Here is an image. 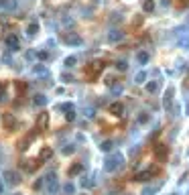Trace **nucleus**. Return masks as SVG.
<instances>
[{
    "mask_svg": "<svg viewBox=\"0 0 189 195\" xmlns=\"http://www.w3.org/2000/svg\"><path fill=\"white\" fill-rule=\"evenodd\" d=\"M73 150H75V146H73V144H69V146H67V149H63V153H65V154H71V153H73Z\"/></svg>",
    "mask_w": 189,
    "mask_h": 195,
    "instance_id": "obj_28",
    "label": "nucleus"
},
{
    "mask_svg": "<svg viewBox=\"0 0 189 195\" xmlns=\"http://www.w3.org/2000/svg\"><path fill=\"white\" fill-rule=\"evenodd\" d=\"M2 6H6V0H0V8Z\"/></svg>",
    "mask_w": 189,
    "mask_h": 195,
    "instance_id": "obj_32",
    "label": "nucleus"
},
{
    "mask_svg": "<svg viewBox=\"0 0 189 195\" xmlns=\"http://www.w3.org/2000/svg\"><path fill=\"white\" fill-rule=\"evenodd\" d=\"M4 177H6V183H10V185H19L20 181H23L16 171H6V173H4Z\"/></svg>",
    "mask_w": 189,
    "mask_h": 195,
    "instance_id": "obj_6",
    "label": "nucleus"
},
{
    "mask_svg": "<svg viewBox=\"0 0 189 195\" xmlns=\"http://www.w3.org/2000/svg\"><path fill=\"white\" fill-rule=\"evenodd\" d=\"M2 191H4V185H2V183H0V195H2Z\"/></svg>",
    "mask_w": 189,
    "mask_h": 195,
    "instance_id": "obj_33",
    "label": "nucleus"
},
{
    "mask_svg": "<svg viewBox=\"0 0 189 195\" xmlns=\"http://www.w3.org/2000/svg\"><path fill=\"white\" fill-rule=\"evenodd\" d=\"M4 89H6V85L0 81V102H6V92H4Z\"/></svg>",
    "mask_w": 189,
    "mask_h": 195,
    "instance_id": "obj_20",
    "label": "nucleus"
},
{
    "mask_svg": "<svg viewBox=\"0 0 189 195\" xmlns=\"http://www.w3.org/2000/svg\"><path fill=\"white\" fill-rule=\"evenodd\" d=\"M122 37H124V33H122V31H112V33L108 35V39H110L112 43H116V41H122Z\"/></svg>",
    "mask_w": 189,
    "mask_h": 195,
    "instance_id": "obj_13",
    "label": "nucleus"
},
{
    "mask_svg": "<svg viewBox=\"0 0 189 195\" xmlns=\"http://www.w3.org/2000/svg\"><path fill=\"white\" fill-rule=\"evenodd\" d=\"M45 183H47V193L49 195H55L59 191V183H57V175L55 173H49L45 177Z\"/></svg>",
    "mask_w": 189,
    "mask_h": 195,
    "instance_id": "obj_3",
    "label": "nucleus"
},
{
    "mask_svg": "<svg viewBox=\"0 0 189 195\" xmlns=\"http://www.w3.org/2000/svg\"><path fill=\"white\" fill-rule=\"evenodd\" d=\"M81 171H84V165L77 163V165H73V167L69 169V175H77V173H81Z\"/></svg>",
    "mask_w": 189,
    "mask_h": 195,
    "instance_id": "obj_16",
    "label": "nucleus"
},
{
    "mask_svg": "<svg viewBox=\"0 0 189 195\" xmlns=\"http://www.w3.org/2000/svg\"><path fill=\"white\" fill-rule=\"evenodd\" d=\"M157 89H159V84H157V81H151V84L147 85V92H151V94H154Z\"/></svg>",
    "mask_w": 189,
    "mask_h": 195,
    "instance_id": "obj_21",
    "label": "nucleus"
},
{
    "mask_svg": "<svg viewBox=\"0 0 189 195\" xmlns=\"http://www.w3.org/2000/svg\"><path fill=\"white\" fill-rule=\"evenodd\" d=\"M63 63H65V67H73V65L77 63V57H73V55H71V57H67Z\"/></svg>",
    "mask_w": 189,
    "mask_h": 195,
    "instance_id": "obj_18",
    "label": "nucleus"
},
{
    "mask_svg": "<svg viewBox=\"0 0 189 195\" xmlns=\"http://www.w3.org/2000/svg\"><path fill=\"white\" fill-rule=\"evenodd\" d=\"M116 67H118L120 71H124V69H126V63H124V61H120V63H116Z\"/></svg>",
    "mask_w": 189,
    "mask_h": 195,
    "instance_id": "obj_29",
    "label": "nucleus"
},
{
    "mask_svg": "<svg viewBox=\"0 0 189 195\" xmlns=\"http://www.w3.org/2000/svg\"><path fill=\"white\" fill-rule=\"evenodd\" d=\"M63 41H65L67 45H81V37H79V35H73V33L65 35V37H63Z\"/></svg>",
    "mask_w": 189,
    "mask_h": 195,
    "instance_id": "obj_8",
    "label": "nucleus"
},
{
    "mask_svg": "<svg viewBox=\"0 0 189 195\" xmlns=\"http://www.w3.org/2000/svg\"><path fill=\"white\" fill-rule=\"evenodd\" d=\"M112 140H106V142H102V146H100V149L102 150H104V153H108V150H112Z\"/></svg>",
    "mask_w": 189,
    "mask_h": 195,
    "instance_id": "obj_19",
    "label": "nucleus"
},
{
    "mask_svg": "<svg viewBox=\"0 0 189 195\" xmlns=\"http://www.w3.org/2000/svg\"><path fill=\"white\" fill-rule=\"evenodd\" d=\"M136 59H138V63H140V65H144V63H148V59H151V55H148L147 51H140V53L136 55Z\"/></svg>",
    "mask_w": 189,
    "mask_h": 195,
    "instance_id": "obj_14",
    "label": "nucleus"
},
{
    "mask_svg": "<svg viewBox=\"0 0 189 195\" xmlns=\"http://www.w3.org/2000/svg\"><path fill=\"white\" fill-rule=\"evenodd\" d=\"M37 31H39V24H37V23H33V24H31V27H29V29H27V33H29V35H31V37H33V35H37Z\"/></svg>",
    "mask_w": 189,
    "mask_h": 195,
    "instance_id": "obj_22",
    "label": "nucleus"
},
{
    "mask_svg": "<svg viewBox=\"0 0 189 195\" xmlns=\"http://www.w3.org/2000/svg\"><path fill=\"white\" fill-rule=\"evenodd\" d=\"M4 124H6V128H12L16 124L14 116H12V114H4Z\"/></svg>",
    "mask_w": 189,
    "mask_h": 195,
    "instance_id": "obj_15",
    "label": "nucleus"
},
{
    "mask_svg": "<svg viewBox=\"0 0 189 195\" xmlns=\"http://www.w3.org/2000/svg\"><path fill=\"white\" fill-rule=\"evenodd\" d=\"M122 163H124V157H122V154H118V153H116V154H112V157H108V159H106V165H104V169H106L108 173H114L118 167H122Z\"/></svg>",
    "mask_w": 189,
    "mask_h": 195,
    "instance_id": "obj_1",
    "label": "nucleus"
},
{
    "mask_svg": "<svg viewBox=\"0 0 189 195\" xmlns=\"http://www.w3.org/2000/svg\"><path fill=\"white\" fill-rule=\"evenodd\" d=\"M187 112H189V104H187Z\"/></svg>",
    "mask_w": 189,
    "mask_h": 195,
    "instance_id": "obj_34",
    "label": "nucleus"
},
{
    "mask_svg": "<svg viewBox=\"0 0 189 195\" xmlns=\"http://www.w3.org/2000/svg\"><path fill=\"white\" fill-rule=\"evenodd\" d=\"M120 92H122V88H120V85H114V88H112V94H120Z\"/></svg>",
    "mask_w": 189,
    "mask_h": 195,
    "instance_id": "obj_31",
    "label": "nucleus"
},
{
    "mask_svg": "<svg viewBox=\"0 0 189 195\" xmlns=\"http://www.w3.org/2000/svg\"><path fill=\"white\" fill-rule=\"evenodd\" d=\"M49 57V53H47V51H41V53H39V59H47Z\"/></svg>",
    "mask_w": 189,
    "mask_h": 195,
    "instance_id": "obj_30",
    "label": "nucleus"
},
{
    "mask_svg": "<svg viewBox=\"0 0 189 195\" xmlns=\"http://www.w3.org/2000/svg\"><path fill=\"white\" fill-rule=\"evenodd\" d=\"M144 79H147V73L140 71L138 75H136V81H134V84H144Z\"/></svg>",
    "mask_w": 189,
    "mask_h": 195,
    "instance_id": "obj_23",
    "label": "nucleus"
},
{
    "mask_svg": "<svg viewBox=\"0 0 189 195\" xmlns=\"http://www.w3.org/2000/svg\"><path fill=\"white\" fill-rule=\"evenodd\" d=\"M63 191H65L67 195H71V193H73V191H75V187H73V185H71V183H67V185H65V187H63Z\"/></svg>",
    "mask_w": 189,
    "mask_h": 195,
    "instance_id": "obj_25",
    "label": "nucleus"
},
{
    "mask_svg": "<svg viewBox=\"0 0 189 195\" xmlns=\"http://www.w3.org/2000/svg\"><path fill=\"white\" fill-rule=\"evenodd\" d=\"M14 195H19V193H14Z\"/></svg>",
    "mask_w": 189,
    "mask_h": 195,
    "instance_id": "obj_35",
    "label": "nucleus"
},
{
    "mask_svg": "<svg viewBox=\"0 0 189 195\" xmlns=\"http://www.w3.org/2000/svg\"><path fill=\"white\" fill-rule=\"evenodd\" d=\"M33 104H35V106H45V104H47V96H43V94H37V96L33 98Z\"/></svg>",
    "mask_w": 189,
    "mask_h": 195,
    "instance_id": "obj_12",
    "label": "nucleus"
},
{
    "mask_svg": "<svg viewBox=\"0 0 189 195\" xmlns=\"http://www.w3.org/2000/svg\"><path fill=\"white\" fill-rule=\"evenodd\" d=\"M65 118L69 120V122H73V120H75V112H73V110H71V112H67V114H65Z\"/></svg>",
    "mask_w": 189,
    "mask_h": 195,
    "instance_id": "obj_27",
    "label": "nucleus"
},
{
    "mask_svg": "<svg viewBox=\"0 0 189 195\" xmlns=\"http://www.w3.org/2000/svg\"><path fill=\"white\" fill-rule=\"evenodd\" d=\"M167 154H169V149H167L165 144H157V146H154V157H157V161H165Z\"/></svg>",
    "mask_w": 189,
    "mask_h": 195,
    "instance_id": "obj_5",
    "label": "nucleus"
},
{
    "mask_svg": "<svg viewBox=\"0 0 189 195\" xmlns=\"http://www.w3.org/2000/svg\"><path fill=\"white\" fill-rule=\"evenodd\" d=\"M51 157H53V149H51V146H45V149L41 150V154H39L41 161H47V159H51Z\"/></svg>",
    "mask_w": 189,
    "mask_h": 195,
    "instance_id": "obj_11",
    "label": "nucleus"
},
{
    "mask_svg": "<svg viewBox=\"0 0 189 195\" xmlns=\"http://www.w3.org/2000/svg\"><path fill=\"white\" fill-rule=\"evenodd\" d=\"M47 124H49V114H47V112L39 114V118H37V130H45Z\"/></svg>",
    "mask_w": 189,
    "mask_h": 195,
    "instance_id": "obj_7",
    "label": "nucleus"
},
{
    "mask_svg": "<svg viewBox=\"0 0 189 195\" xmlns=\"http://www.w3.org/2000/svg\"><path fill=\"white\" fill-rule=\"evenodd\" d=\"M6 45L10 51H16L19 49V37L16 35H10V37H6Z\"/></svg>",
    "mask_w": 189,
    "mask_h": 195,
    "instance_id": "obj_9",
    "label": "nucleus"
},
{
    "mask_svg": "<svg viewBox=\"0 0 189 195\" xmlns=\"http://www.w3.org/2000/svg\"><path fill=\"white\" fill-rule=\"evenodd\" d=\"M159 169H147V171H138L134 173V181H148L153 175H157Z\"/></svg>",
    "mask_w": 189,
    "mask_h": 195,
    "instance_id": "obj_4",
    "label": "nucleus"
},
{
    "mask_svg": "<svg viewBox=\"0 0 189 195\" xmlns=\"http://www.w3.org/2000/svg\"><path fill=\"white\" fill-rule=\"evenodd\" d=\"M171 94H173V89H169V92H167V96H165V108L171 106Z\"/></svg>",
    "mask_w": 189,
    "mask_h": 195,
    "instance_id": "obj_26",
    "label": "nucleus"
},
{
    "mask_svg": "<svg viewBox=\"0 0 189 195\" xmlns=\"http://www.w3.org/2000/svg\"><path fill=\"white\" fill-rule=\"evenodd\" d=\"M102 71H104V63H102V61H94V63H89L88 69H85V73H88L89 79H96V77L100 75Z\"/></svg>",
    "mask_w": 189,
    "mask_h": 195,
    "instance_id": "obj_2",
    "label": "nucleus"
},
{
    "mask_svg": "<svg viewBox=\"0 0 189 195\" xmlns=\"http://www.w3.org/2000/svg\"><path fill=\"white\" fill-rule=\"evenodd\" d=\"M59 110H63V112H71V110H73V104H61V106H59Z\"/></svg>",
    "mask_w": 189,
    "mask_h": 195,
    "instance_id": "obj_24",
    "label": "nucleus"
},
{
    "mask_svg": "<svg viewBox=\"0 0 189 195\" xmlns=\"http://www.w3.org/2000/svg\"><path fill=\"white\" fill-rule=\"evenodd\" d=\"M122 112H124V106L120 102H116L110 106V114H114V116H122Z\"/></svg>",
    "mask_w": 189,
    "mask_h": 195,
    "instance_id": "obj_10",
    "label": "nucleus"
},
{
    "mask_svg": "<svg viewBox=\"0 0 189 195\" xmlns=\"http://www.w3.org/2000/svg\"><path fill=\"white\" fill-rule=\"evenodd\" d=\"M143 8H144V12H151L153 8H154V2L153 0H144V4H143Z\"/></svg>",
    "mask_w": 189,
    "mask_h": 195,
    "instance_id": "obj_17",
    "label": "nucleus"
}]
</instances>
